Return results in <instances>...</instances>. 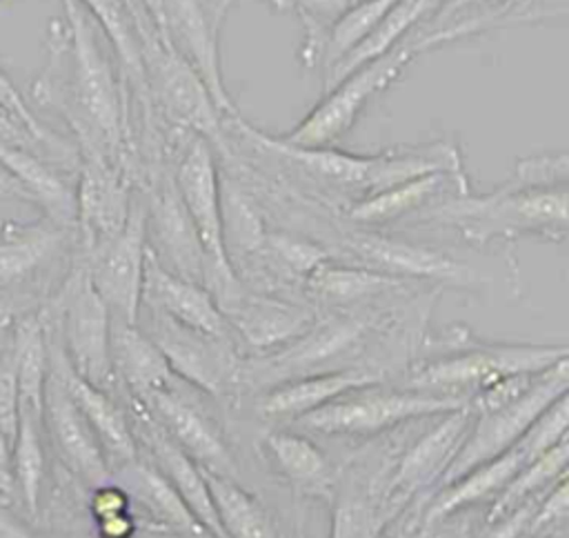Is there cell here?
<instances>
[{"label": "cell", "instance_id": "6da1fadb", "mask_svg": "<svg viewBox=\"0 0 569 538\" xmlns=\"http://www.w3.org/2000/svg\"><path fill=\"white\" fill-rule=\"evenodd\" d=\"M44 47L33 100L62 118L78 156L111 160L138 185L129 91L102 27L78 0H62V16L49 22Z\"/></svg>", "mask_w": 569, "mask_h": 538}, {"label": "cell", "instance_id": "7a4b0ae2", "mask_svg": "<svg viewBox=\"0 0 569 538\" xmlns=\"http://www.w3.org/2000/svg\"><path fill=\"white\" fill-rule=\"evenodd\" d=\"M307 200H338L342 209L382 189L433 171H465L451 138L400 142L376 153H353L336 145L300 147L244 120L222 116V138L213 147Z\"/></svg>", "mask_w": 569, "mask_h": 538}, {"label": "cell", "instance_id": "3957f363", "mask_svg": "<svg viewBox=\"0 0 569 538\" xmlns=\"http://www.w3.org/2000/svg\"><path fill=\"white\" fill-rule=\"evenodd\" d=\"M565 187H518L505 180L500 187L473 193L451 196L425 213L420 222L451 229L469 247H489L518 238H542L565 242L567 238V202Z\"/></svg>", "mask_w": 569, "mask_h": 538}, {"label": "cell", "instance_id": "277c9868", "mask_svg": "<svg viewBox=\"0 0 569 538\" xmlns=\"http://www.w3.org/2000/svg\"><path fill=\"white\" fill-rule=\"evenodd\" d=\"M440 49L436 36L413 31L387 53L356 67L333 87L320 93V100L291 127L278 133L284 142L300 147H329L349 133L373 98L387 91L400 76L427 51Z\"/></svg>", "mask_w": 569, "mask_h": 538}, {"label": "cell", "instance_id": "5b68a950", "mask_svg": "<svg viewBox=\"0 0 569 538\" xmlns=\"http://www.w3.org/2000/svg\"><path fill=\"white\" fill-rule=\"evenodd\" d=\"M169 167L204 251V287L222 311L244 291V285L224 251L218 156L207 138L184 133L169 156Z\"/></svg>", "mask_w": 569, "mask_h": 538}, {"label": "cell", "instance_id": "8992f818", "mask_svg": "<svg viewBox=\"0 0 569 538\" xmlns=\"http://www.w3.org/2000/svg\"><path fill=\"white\" fill-rule=\"evenodd\" d=\"M451 351L425 360L409 376V389L467 393L520 373H540L562 358H569L565 345L531 342H482L467 329L451 331Z\"/></svg>", "mask_w": 569, "mask_h": 538}, {"label": "cell", "instance_id": "52a82bcc", "mask_svg": "<svg viewBox=\"0 0 569 538\" xmlns=\"http://www.w3.org/2000/svg\"><path fill=\"white\" fill-rule=\"evenodd\" d=\"M338 247L345 256L336 260L356 262L416 285L431 282L438 287L445 285L471 291L489 282L482 271H478L471 262L458 258L449 249L396 233H385L371 227H360L353 222L351 229H345L340 233Z\"/></svg>", "mask_w": 569, "mask_h": 538}, {"label": "cell", "instance_id": "ba28073f", "mask_svg": "<svg viewBox=\"0 0 569 538\" xmlns=\"http://www.w3.org/2000/svg\"><path fill=\"white\" fill-rule=\"evenodd\" d=\"M42 316L56 329L71 369L107 391L116 378L111 365V313L78 260Z\"/></svg>", "mask_w": 569, "mask_h": 538}, {"label": "cell", "instance_id": "9c48e42d", "mask_svg": "<svg viewBox=\"0 0 569 538\" xmlns=\"http://www.w3.org/2000/svg\"><path fill=\"white\" fill-rule=\"evenodd\" d=\"M153 31L180 53L207 84L218 111H238L227 89L220 56V29L236 0H136Z\"/></svg>", "mask_w": 569, "mask_h": 538}, {"label": "cell", "instance_id": "30bf717a", "mask_svg": "<svg viewBox=\"0 0 569 538\" xmlns=\"http://www.w3.org/2000/svg\"><path fill=\"white\" fill-rule=\"evenodd\" d=\"M467 402V393H442L422 389L382 391L371 385L349 391L296 418V422L305 429H313L327 436H369L411 418L447 414L451 409L465 407Z\"/></svg>", "mask_w": 569, "mask_h": 538}, {"label": "cell", "instance_id": "8fae6325", "mask_svg": "<svg viewBox=\"0 0 569 538\" xmlns=\"http://www.w3.org/2000/svg\"><path fill=\"white\" fill-rule=\"evenodd\" d=\"M567 389H569V358H562L553 367L538 373L533 385L511 402L491 411L473 414L465 442L460 445L449 469L445 471L440 487L460 478L465 471L473 469L476 465H482L505 454L556 398L567 393Z\"/></svg>", "mask_w": 569, "mask_h": 538}, {"label": "cell", "instance_id": "7c38bea8", "mask_svg": "<svg viewBox=\"0 0 569 538\" xmlns=\"http://www.w3.org/2000/svg\"><path fill=\"white\" fill-rule=\"evenodd\" d=\"M140 189L144 196L147 251L169 273L204 287V251L171 167L162 165L151 171Z\"/></svg>", "mask_w": 569, "mask_h": 538}, {"label": "cell", "instance_id": "4fadbf2b", "mask_svg": "<svg viewBox=\"0 0 569 538\" xmlns=\"http://www.w3.org/2000/svg\"><path fill=\"white\" fill-rule=\"evenodd\" d=\"M144 258V196L138 187L122 231L93 253L78 258L89 276L91 287L107 305L111 318L131 325L138 322Z\"/></svg>", "mask_w": 569, "mask_h": 538}, {"label": "cell", "instance_id": "5bb4252c", "mask_svg": "<svg viewBox=\"0 0 569 538\" xmlns=\"http://www.w3.org/2000/svg\"><path fill=\"white\" fill-rule=\"evenodd\" d=\"M138 185L120 165L78 156L76 173V247L84 258L116 238L131 211Z\"/></svg>", "mask_w": 569, "mask_h": 538}, {"label": "cell", "instance_id": "9a60e30c", "mask_svg": "<svg viewBox=\"0 0 569 538\" xmlns=\"http://www.w3.org/2000/svg\"><path fill=\"white\" fill-rule=\"evenodd\" d=\"M371 329V320L349 309H331L325 316H316L311 327L287 347L258 356L251 360V373L256 380L284 382L291 378L327 371L322 369L336 358L347 356L362 345Z\"/></svg>", "mask_w": 569, "mask_h": 538}, {"label": "cell", "instance_id": "2e32d148", "mask_svg": "<svg viewBox=\"0 0 569 538\" xmlns=\"http://www.w3.org/2000/svg\"><path fill=\"white\" fill-rule=\"evenodd\" d=\"M140 311L147 313V329L136 325L162 351L173 376L209 393H220L238 378L240 362L233 356L231 340L193 331L149 309Z\"/></svg>", "mask_w": 569, "mask_h": 538}, {"label": "cell", "instance_id": "e0dca14e", "mask_svg": "<svg viewBox=\"0 0 569 538\" xmlns=\"http://www.w3.org/2000/svg\"><path fill=\"white\" fill-rule=\"evenodd\" d=\"M473 420V411L469 402L465 407L440 414V420L422 434L389 471L387 491L396 507L405 509L416 496L427 491L431 485H440L445 471L456 458L469 425Z\"/></svg>", "mask_w": 569, "mask_h": 538}, {"label": "cell", "instance_id": "ac0fdd59", "mask_svg": "<svg viewBox=\"0 0 569 538\" xmlns=\"http://www.w3.org/2000/svg\"><path fill=\"white\" fill-rule=\"evenodd\" d=\"M222 313L231 333L249 347L253 358L287 347L302 336L318 316L309 305L269 291H253L247 285Z\"/></svg>", "mask_w": 569, "mask_h": 538}, {"label": "cell", "instance_id": "d6986e66", "mask_svg": "<svg viewBox=\"0 0 569 538\" xmlns=\"http://www.w3.org/2000/svg\"><path fill=\"white\" fill-rule=\"evenodd\" d=\"M42 316V313H40ZM44 331H47V353H49V369L58 376L62 387L67 389L69 398L78 407V411L89 422L91 431L96 434L102 454L109 462V467H120L124 462H131L138 458V445L136 438L124 420V414L120 407L109 398V393L91 382H87L82 376H78L69 360L64 358V351L60 347V340L56 336V329L51 322L42 316Z\"/></svg>", "mask_w": 569, "mask_h": 538}, {"label": "cell", "instance_id": "ffe728a7", "mask_svg": "<svg viewBox=\"0 0 569 538\" xmlns=\"http://www.w3.org/2000/svg\"><path fill=\"white\" fill-rule=\"evenodd\" d=\"M42 425L60 460L89 487L111 480V467L84 416L78 411L58 376L49 369L42 391Z\"/></svg>", "mask_w": 569, "mask_h": 538}, {"label": "cell", "instance_id": "44dd1931", "mask_svg": "<svg viewBox=\"0 0 569 538\" xmlns=\"http://www.w3.org/2000/svg\"><path fill=\"white\" fill-rule=\"evenodd\" d=\"M140 309L156 311L193 331L231 340V327L213 296L198 282L178 278L162 269L147 251Z\"/></svg>", "mask_w": 569, "mask_h": 538}, {"label": "cell", "instance_id": "7402d4cb", "mask_svg": "<svg viewBox=\"0 0 569 538\" xmlns=\"http://www.w3.org/2000/svg\"><path fill=\"white\" fill-rule=\"evenodd\" d=\"M469 189L471 185L465 171H433L356 200L342 209V216L347 222L380 229L411 216L418 218L433 205Z\"/></svg>", "mask_w": 569, "mask_h": 538}, {"label": "cell", "instance_id": "603a6c76", "mask_svg": "<svg viewBox=\"0 0 569 538\" xmlns=\"http://www.w3.org/2000/svg\"><path fill=\"white\" fill-rule=\"evenodd\" d=\"M142 407L144 414L151 416L153 422L202 469L218 476H233V460L222 438L191 402L176 393L173 385L153 391L142 400Z\"/></svg>", "mask_w": 569, "mask_h": 538}, {"label": "cell", "instance_id": "cb8c5ba5", "mask_svg": "<svg viewBox=\"0 0 569 538\" xmlns=\"http://www.w3.org/2000/svg\"><path fill=\"white\" fill-rule=\"evenodd\" d=\"M69 242H76L73 229L60 227L44 216L31 222H4L0 227V293L31 280Z\"/></svg>", "mask_w": 569, "mask_h": 538}, {"label": "cell", "instance_id": "d4e9b609", "mask_svg": "<svg viewBox=\"0 0 569 538\" xmlns=\"http://www.w3.org/2000/svg\"><path fill=\"white\" fill-rule=\"evenodd\" d=\"M351 474L340 487H333L329 538H380L391 520L405 509L396 507L387 491L389 476Z\"/></svg>", "mask_w": 569, "mask_h": 538}, {"label": "cell", "instance_id": "484cf974", "mask_svg": "<svg viewBox=\"0 0 569 538\" xmlns=\"http://www.w3.org/2000/svg\"><path fill=\"white\" fill-rule=\"evenodd\" d=\"M420 285L400 280L376 269L329 258L322 262L302 285L305 293L320 307L327 309H351L362 307L380 298L400 296Z\"/></svg>", "mask_w": 569, "mask_h": 538}, {"label": "cell", "instance_id": "4316f807", "mask_svg": "<svg viewBox=\"0 0 569 538\" xmlns=\"http://www.w3.org/2000/svg\"><path fill=\"white\" fill-rule=\"evenodd\" d=\"M382 373L369 367H340L273 385L260 400L258 411L276 418H300L349 391L380 385Z\"/></svg>", "mask_w": 569, "mask_h": 538}, {"label": "cell", "instance_id": "83f0119b", "mask_svg": "<svg viewBox=\"0 0 569 538\" xmlns=\"http://www.w3.org/2000/svg\"><path fill=\"white\" fill-rule=\"evenodd\" d=\"M111 480L118 482L129 500L140 505L142 511L162 529L191 538H211L196 520V516L187 509L171 482L158 471V467L144 465L136 458L116 467Z\"/></svg>", "mask_w": 569, "mask_h": 538}, {"label": "cell", "instance_id": "f1b7e54d", "mask_svg": "<svg viewBox=\"0 0 569 538\" xmlns=\"http://www.w3.org/2000/svg\"><path fill=\"white\" fill-rule=\"evenodd\" d=\"M144 438H147L151 456L158 462V471L171 482V487L178 491V496L182 498L187 509L196 516V520L202 525V529L211 538H227L222 527H220V520H218V514H216V507H213L202 467L189 454H184L153 422L151 416L144 418Z\"/></svg>", "mask_w": 569, "mask_h": 538}, {"label": "cell", "instance_id": "f546056e", "mask_svg": "<svg viewBox=\"0 0 569 538\" xmlns=\"http://www.w3.org/2000/svg\"><path fill=\"white\" fill-rule=\"evenodd\" d=\"M527 462H531V458L518 445H511L505 454L465 471L460 478L440 487L422 516V527H429L465 507L493 500Z\"/></svg>", "mask_w": 569, "mask_h": 538}, {"label": "cell", "instance_id": "4dcf8cb0", "mask_svg": "<svg viewBox=\"0 0 569 538\" xmlns=\"http://www.w3.org/2000/svg\"><path fill=\"white\" fill-rule=\"evenodd\" d=\"M111 365L138 402L171 387L176 378L153 340L138 325L116 318H111Z\"/></svg>", "mask_w": 569, "mask_h": 538}, {"label": "cell", "instance_id": "1f68e13d", "mask_svg": "<svg viewBox=\"0 0 569 538\" xmlns=\"http://www.w3.org/2000/svg\"><path fill=\"white\" fill-rule=\"evenodd\" d=\"M44 425H42V407H36L22 398H18L16 414V431L11 442V480L13 491L20 494L29 514H38L42 480H44Z\"/></svg>", "mask_w": 569, "mask_h": 538}, {"label": "cell", "instance_id": "d6a6232c", "mask_svg": "<svg viewBox=\"0 0 569 538\" xmlns=\"http://www.w3.org/2000/svg\"><path fill=\"white\" fill-rule=\"evenodd\" d=\"M264 442L278 469L296 489L309 496L331 498L333 494L331 465L316 442L293 431H271L264 438Z\"/></svg>", "mask_w": 569, "mask_h": 538}, {"label": "cell", "instance_id": "836d02e7", "mask_svg": "<svg viewBox=\"0 0 569 538\" xmlns=\"http://www.w3.org/2000/svg\"><path fill=\"white\" fill-rule=\"evenodd\" d=\"M202 474L227 538H278L267 511L233 478L207 469Z\"/></svg>", "mask_w": 569, "mask_h": 538}, {"label": "cell", "instance_id": "e575fe53", "mask_svg": "<svg viewBox=\"0 0 569 538\" xmlns=\"http://www.w3.org/2000/svg\"><path fill=\"white\" fill-rule=\"evenodd\" d=\"M567 460H569V442L567 438L553 445L549 451L538 456L536 460L527 462L507 485L505 489L491 500L487 522L500 520L513 509L545 496L560 478L567 476Z\"/></svg>", "mask_w": 569, "mask_h": 538}, {"label": "cell", "instance_id": "d590c367", "mask_svg": "<svg viewBox=\"0 0 569 538\" xmlns=\"http://www.w3.org/2000/svg\"><path fill=\"white\" fill-rule=\"evenodd\" d=\"M398 0H353L327 29L320 47V84L327 80L331 69L351 53L387 16Z\"/></svg>", "mask_w": 569, "mask_h": 538}, {"label": "cell", "instance_id": "8d00e7d4", "mask_svg": "<svg viewBox=\"0 0 569 538\" xmlns=\"http://www.w3.org/2000/svg\"><path fill=\"white\" fill-rule=\"evenodd\" d=\"M0 104L31 133V138L38 142L40 149L47 151V156L60 165L62 169L78 173V149L73 142H67L58 133H53L27 104L13 80L7 76V71L0 64Z\"/></svg>", "mask_w": 569, "mask_h": 538}, {"label": "cell", "instance_id": "74e56055", "mask_svg": "<svg viewBox=\"0 0 569 538\" xmlns=\"http://www.w3.org/2000/svg\"><path fill=\"white\" fill-rule=\"evenodd\" d=\"M18 414V387H16V365L11 353L9 333L4 347L0 349V498L11 496V442L16 431Z\"/></svg>", "mask_w": 569, "mask_h": 538}, {"label": "cell", "instance_id": "f35d334b", "mask_svg": "<svg viewBox=\"0 0 569 538\" xmlns=\"http://www.w3.org/2000/svg\"><path fill=\"white\" fill-rule=\"evenodd\" d=\"M507 180L518 187H565L569 185L567 151H542L518 158Z\"/></svg>", "mask_w": 569, "mask_h": 538}, {"label": "cell", "instance_id": "ab89813d", "mask_svg": "<svg viewBox=\"0 0 569 538\" xmlns=\"http://www.w3.org/2000/svg\"><path fill=\"white\" fill-rule=\"evenodd\" d=\"M567 520V476L560 478L536 505L525 536H536L551 525H562Z\"/></svg>", "mask_w": 569, "mask_h": 538}, {"label": "cell", "instance_id": "60d3db41", "mask_svg": "<svg viewBox=\"0 0 569 538\" xmlns=\"http://www.w3.org/2000/svg\"><path fill=\"white\" fill-rule=\"evenodd\" d=\"M542 498V496H540ZM531 500V502H525L522 507L513 509L511 514H507L505 518L500 520H493V522H487L485 531L473 536V538H525L527 534V527H529V520L536 511V505L538 500Z\"/></svg>", "mask_w": 569, "mask_h": 538}, {"label": "cell", "instance_id": "b9f144b4", "mask_svg": "<svg viewBox=\"0 0 569 538\" xmlns=\"http://www.w3.org/2000/svg\"><path fill=\"white\" fill-rule=\"evenodd\" d=\"M0 147H33L40 151L31 133L0 104Z\"/></svg>", "mask_w": 569, "mask_h": 538}, {"label": "cell", "instance_id": "7bdbcfd3", "mask_svg": "<svg viewBox=\"0 0 569 538\" xmlns=\"http://www.w3.org/2000/svg\"><path fill=\"white\" fill-rule=\"evenodd\" d=\"M98 531L100 538H129L133 534V518L129 511L98 518Z\"/></svg>", "mask_w": 569, "mask_h": 538}, {"label": "cell", "instance_id": "ee69618b", "mask_svg": "<svg viewBox=\"0 0 569 538\" xmlns=\"http://www.w3.org/2000/svg\"><path fill=\"white\" fill-rule=\"evenodd\" d=\"M0 538H44L0 502Z\"/></svg>", "mask_w": 569, "mask_h": 538}, {"label": "cell", "instance_id": "f6af8a7d", "mask_svg": "<svg viewBox=\"0 0 569 538\" xmlns=\"http://www.w3.org/2000/svg\"><path fill=\"white\" fill-rule=\"evenodd\" d=\"M416 2V11H418V18H420V27L425 24V22H429L436 13H438V9L447 2V0H413ZM418 27V29H420Z\"/></svg>", "mask_w": 569, "mask_h": 538}, {"label": "cell", "instance_id": "bcb514c9", "mask_svg": "<svg viewBox=\"0 0 569 538\" xmlns=\"http://www.w3.org/2000/svg\"><path fill=\"white\" fill-rule=\"evenodd\" d=\"M0 193H4V196H11V198H18V200H24L27 202V198H24V193H22V189L18 187V182L0 167Z\"/></svg>", "mask_w": 569, "mask_h": 538}, {"label": "cell", "instance_id": "7dc6e473", "mask_svg": "<svg viewBox=\"0 0 569 538\" xmlns=\"http://www.w3.org/2000/svg\"><path fill=\"white\" fill-rule=\"evenodd\" d=\"M380 538H418L416 536V525H405V527H398L393 531H389V527H387V531Z\"/></svg>", "mask_w": 569, "mask_h": 538}, {"label": "cell", "instance_id": "c3c4849f", "mask_svg": "<svg viewBox=\"0 0 569 538\" xmlns=\"http://www.w3.org/2000/svg\"><path fill=\"white\" fill-rule=\"evenodd\" d=\"M462 538H465V536H462Z\"/></svg>", "mask_w": 569, "mask_h": 538}]
</instances>
